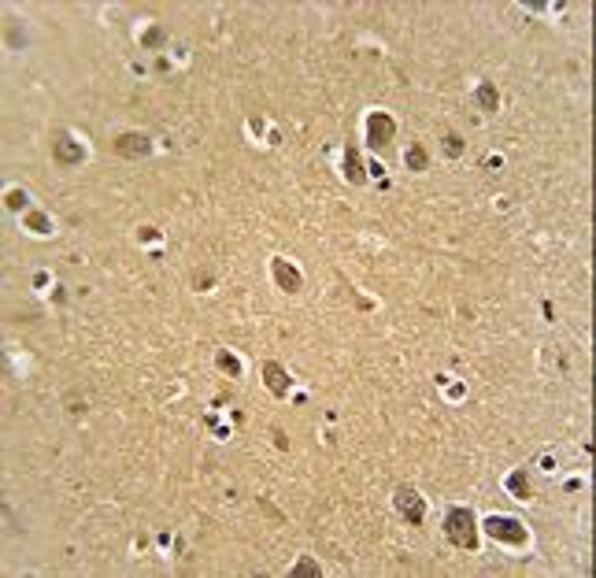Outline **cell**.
Listing matches in <instances>:
<instances>
[{
    "label": "cell",
    "mask_w": 596,
    "mask_h": 578,
    "mask_svg": "<svg viewBox=\"0 0 596 578\" xmlns=\"http://www.w3.org/2000/svg\"><path fill=\"white\" fill-rule=\"evenodd\" d=\"M8 204H11V208H23V193L15 190V193H11V197H8Z\"/></svg>",
    "instance_id": "cell-16"
},
{
    "label": "cell",
    "mask_w": 596,
    "mask_h": 578,
    "mask_svg": "<svg viewBox=\"0 0 596 578\" xmlns=\"http://www.w3.org/2000/svg\"><path fill=\"white\" fill-rule=\"evenodd\" d=\"M392 500H397V512H400L404 519H408L411 527H418V523H423V515H426V504L418 500V493H415V489H408V486H404V489H397V497H392Z\"/></svg>",
    "instance_id": "cell-3"
},
{
    "label": "cell",
    "mask_w": 596,
    "mask_h": 578,
    "mask_svg": "<svg viewBox=\"0 0 596 578\" xmlns=\"http://www.w3.org/2000/svg\"><path fill=\"white\" fill-rule=\"evenodd\" d=\"M271 274H274V282H278V289H285V293H297L304 285L300 271L289 264V259H271Z\"/></svg>",
    "instance_id": "cell-5"
},
{
    "label": "cell",
    "mask_w": 596,
    "mask_h": 578,
    "mask_svg": "<svg viewBox=\"0 0 596 578\" xmlns=\"http://www.w3.org/2000/svg\"><path fill=\"white\" fill-rule=\"evenodd\" d=\"M445 149L452 152V156H459V152H463V144H459V137H445Z\"/></svg>",
    "instance_id": "cell-15"
},
{
    "label": "cell",
    "mask_w": 596,
    "mask_h": 578,
    "mask_svg": "<svg viewBox=\"0 0 596 578\" xmlns=\"http://www.w3.org/2000/svg\"><path fill=\"white\" fill-rule=\"evenodd\" d=\"M219 367H223L226 374H241V364H237V359L230 356V352H219Z\"/></svg>",
    "instance_id": "cell-13"
},
{
    "label": "cell",
    "mask_w": 596,
    "mask_h": 578,
    "mask_svg": "<svg viewBox=\"0 0 596 578\" xmlns=\"http://www.w3.org/2000/svg\"><path fill=\"white\" fill-rule=\"evenodd\" d=\"M489 534H492V538H500V541H511V545H522V541H526V530H522V523H519V519H489Z\"/></svg>",
    "instance_id": "cell-4"
},
{
    "label": "cell",
    "mask_w": 596,
    "mask_h": 578,
    "mask_svg": "<svg viewBox=\"0 0 596 578\" xmlns=\"http://www.w3.org/2000/svg\"><path fill=\"white\" fill-rule=\"evenodd\" d=\"M115 152L141 160V156H149V152H152V141L144 137V134H119V137H115Z\"/></svg>",
    "instance_id": "cell-6"
},
{
    "label": "cell",
    "mask_w": 596,
    "mask_h": 578,
    "mask_svg": "<svg viewBox=\"0 0 596 578\" xmlns=\"http://www.w3.org/2000/svg\"><path fill=\"white\" fill-rule=\"evenodd\" d=\"M445 538L459 548H478V519L471 508H452L445 515Z\"/></svg>",
    "instance_id": "cell-1"
},
{
    "label": "cell",
    "mask_w": 596,
    "mask_h": 578,
    "mask_svg": "<svg viewBox=\"0 0 596 578\" xmlns=\"http://www.w3.org/2000/svg\"><path fill=\"white\" fill-rule=\"evenodd\" d=\"M408 164H411L415 171H423V167H426V152H423V149H411V152H408Z\"/></svg>",
    "instance_id": "cell-14"
},
{
    "label": "cell",
    "mask_w": 596,
    "mask_h": 578,
    "mask_svg": "<svg viewBox=\"0 0 596 578\" xmlns=\"http://www.w3.org/2000/svg\"><path fill=\"white\" fill-rule=\"evenodd\" d=\"M56 160H60V164H67V167H75V164H82L85 160V152H82V144H75V141H70V137H60V141H56Z\"/></svg>",
    "instance_id": "cell-8"
},
{
    "label": "cell",
    "mask_w": 596,
    "mask_h": 578,
    "mask_svg": "<svg viewBox=\"0 0 596 578\" xmlns=\"http://www.w3.org/2000/svg\"><path fill=\"white\" fill-rule=\"evenodd\" d=\"M392 134H397V123H392L385 111H371V119H367V137H371L374 149H385V144L392 141Z\"/></svg>",
    "instance_id": "cell-2"
},
{
    "label": "cell",
    "mask_w": 596,
    "mask_h": 578,
    "mask_svg": "<svg viewBox=\"0 0 596 578\" xmlns=\"http://www.w3.org/2000/svg\"><path fill=\"white\" fill-rule=\"evenodd\" d=\"M263 382H267V389L274 397H285V389H289V374L282 371V364H263Z\"/></svg>",
    "instance_id": "cell-7"
},
{
    "label": "cell",
    "mask_w": 596,
    "mask_h": 578,
    "mask_svg": "<svg viewBox=\"0 0 596 578\" xmlns=\"http://www.w3.org/2000/svg\"><path fill=\"white\" fill-rule=\"evenodd\" d=\"M507 489H511L515 497L526 500V497H530V474H526V471H515L511 479H507Z\"/></svg>",
    "instance_id": "cell-11"
},
{
    "label": "cell",
    "mask_w": 596,
    "mask_h": 578,
    "mask_svg": "<svg viewBox=\"0 0 596 578\" xmlns=\"http://www.w3.org/2000/svg\"><path fill=\"white\" fill-rule=\"evenodd\" d=\"M344 178L348 182H363V178H367V171H363V164H359V152H356V144H348V149H344Z\"/></svg>",
    "instance_id": "cell-9"
},
{
    "label": "cell",
    "mask_w": 596,
    "mask_h": 578,
    "mask_svg": "<svg viewBox=\"0 0 596 578\" xmlns=\"http://www.w3.org/2000/svg\"><path fill=\"white\" fill-rule=\"evenodd\" d=\"M478 104H482V111H497L500 108V97H497V85L492 82L478 85Z\"/></svg>",
    "instance_id": "cell-10"
},
{
    "label": "cell",
    "mask_w": 596,
    "mask_h": 578,
    "mask_svg": "<svg viewBox=\"0 0 596 578\" xmlns=\"http://www.w3.org/2000/svg\"><path fill=\"white\" fill-rule=\"evenodd\" d=\"M323 571H318V563L315 560H300L297 567H293V578H318Z\"/></svg>",
    "instance_id": "cell-12"
}]
</instances>
